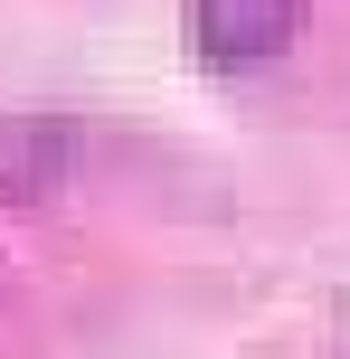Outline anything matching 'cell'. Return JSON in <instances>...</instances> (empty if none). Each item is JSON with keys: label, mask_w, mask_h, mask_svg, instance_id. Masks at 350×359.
Returning a JSON list of instances; mask_svg holds the SVG:
<instances>
[{"label": "cell", "mask_w": 350, "mask_h": 359, "mask_svg": "<svg viewBox=\"0 0 350 359\" xmlns=\"http://www.w3.org/2000/svg\"><path fill=\"white\" fill-rule=\"evenodd\" d=\"M303 29V0H189V48L208 67H265Z\"/></svg>", "instance_id": "6da1fadb"}]
</instances>
